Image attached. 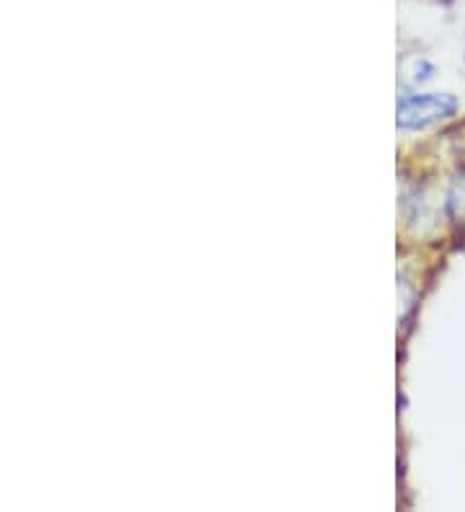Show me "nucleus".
<instances>
[{
	"label": "nucleus",
	"mask_w": 465,
	"mask_h": 512,
	"mask_svg": "<svg viewBox=\"0 0 465 512\" xmlns=\"http://www.w3.org/2000/svg\"><path fill=\"white\" fill-rule=\"evenodd\" d=\"M458 112V99L450 94H414L398 101V127L424 130Z\"/></svg>",
	"instance_id": "nucleus-1"
},
{
	"label": "nucleus",
	"mask_w": 465,
	"mask_h": 512,
	"mask_svg": "<svg viewBox=\"0 0 465 512\" xmlns=\"http://www.w3.org/2000/svg\"><path fill=\"white\" fill-rule=\"evenodd\" d=\"M450 213H453V218L465 220V174L460 176L453 192H450Z\"/></svg>",
	"instance_id": "nucleus-2"
}]
</instances>
